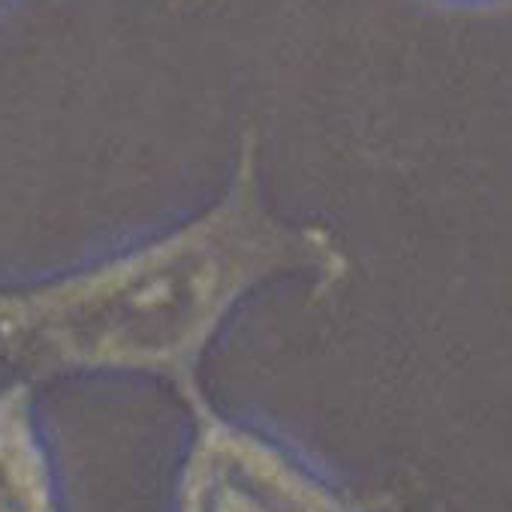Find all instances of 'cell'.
<instances>
[{
  "label": "cell",
  "mask_w": 512,
  "mask_h": 512,
  "mask_svg": "<svg viewBox=\"0 0 512 512\" xmlns=\"http://www.w3.org/2000/svg\"><path fill=\"white\" fill-rule=\"evenodd\" d=\"M13 4V0H0V10H4V7H10Z\"/></svg>",
  "instance_id": "obj_5"
},
{
  "label": "cell",
  "mask_w": 512,
  "mask_h": 512,
  "mask_svg": "<svg viewBox=\"0 0 512 512\" xmlns=\"http://www.w3.org/2000/svg\"><path fill=\"white\" fill-rule=\"evenodd\" d=\"M184 404L169 512H356L341 479L278 431L217 407L202 389Z\"/></svg>",
  "instance_id": "obj_2"
},
{
  "label": "cell",
  "mask_w": 512,
  "mask_h": 512,
  "mask_svg": "<svg viewBox=\"0 0 512 512\" xmlns=\"http://www.w3.org/2000/svg\"><path fill=\"white\" fill-rule=\"evenodd\" d=\"M0 512H67L61 467L31 380L0 383Z\"/></svg>",
  "instance_id": "obj_3"
},
{
  "label": "cell",
  "mask_w": 512,
  "mask_h": 512,
  "mask_svg": "<svg viewBox=\"0 0 512 512\" xmlns=\"http://www.w3.org/2000/svg\"><path fill=\"white\" fill-rule=\"evenodd\" d=\"M449 4H494V0H449Z\"/></svg>",
  "instance_id": "obj_4"
},
{
  "label": "cell",
  "mask_w": 512,
  "mask_h": 512,
  "mask_svg": "<svg viewBox=\"0 0 512 512\" xmlns=\"http://www.w3.org/2000/svg\"><path fill=\"white\" fill-rule=\"evenodd\" d=\"M350 263L332 229L275 208L247 139L202 208L55 275L0 284V356L31 377H130L199 392L229 320L278 281L332 290Z\"/></svg>",
  "instance_id": "obj_1"
}]
</instances>
